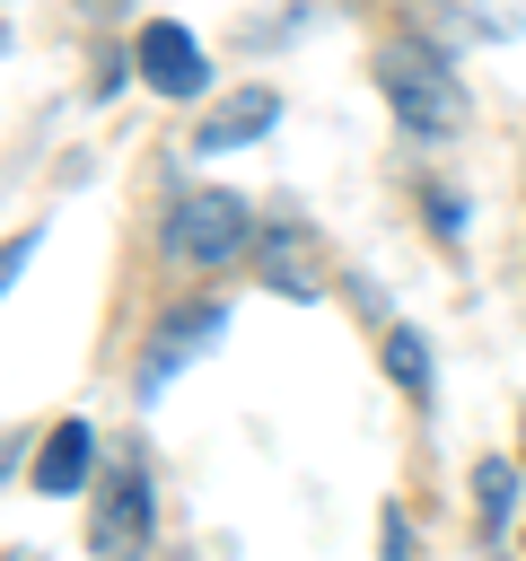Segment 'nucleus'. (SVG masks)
<instances>
[{"label":"nucleus","mask_w":526,"mask_h":561,"mask_svg":"<svg viewBox=\"0 0 526 561\" xmlns=\"http://www.w3.org/2000/svg\"><path fill=\"white\" fill-rule=\"evenodd\" d=\"M377 88H386L403 140H456V131H465V88H456V70H447L430 44L395 35V44L377 53Z\"/></svg>","instance_id":"obj_1"},{"label":"nucleus","mask_w":526,"mask_h":561,"mask_svg":"<svg viewBox=\"0 0 526 561\" xmlns=\"http://www.w3.org/2000/svg\"><path fill=\"white\" fill-rule=\"evenodd\" d=\"M245 245H254L245 193H175V210H167V254H175V263L219 272V263H237Z\"/></svg>","instance_id":"obj_2"},{"label":"nucleus","mask_w":526,"mask_h":561,"mask_svg":"<svg viewBox=\"0 0 526 561\" xmlns=\"http://www.w3.org/2000/svg\"><path fill=\"white\" fill-rule=\"evenodd\" d=\"M88 543H96L105 561H140V552H149V482H140L132 465H114V473L96 482V508H88Z\"/></svg>","instance_id":"obj_3"},{"label":"nucleus","mask_w":526,"mask_h":561,"mask_svg":"<svg viewBox=\"0 0 526 561\" xmlns=\"http://www.w3.org/2000/svg\"><path fill=\"white\" fill-rule=\"evenodd\" d=\"M132 70L158 88V96H202V79H210V61H202V44L175 26V18H158V26H140V44H132Z\"/></svg>","instance_id":"obj_4"},{"label":"nucleus","mask_w":526,"mask_h":561,"mask_svg":"<svg viewBox=\"0 0 526 561\" xmlns=\"http://www.w3.org/2000/svg\"><path fill=\"white\" fill-rule=\"evenodd\" d=\"M219 324H228L219 307H184V316L158 333V351H149V368H140V394H158V386H167L184 359H202V342H219Z\"/></svg>","instance_id":"obj_5"},{"label":"nucleus","mask_w":526,"mask_h":561,"mask_svg":"<svg viewBox=\"0 0 526 561\" xmlns=\"http://www.w3.org/2000/svg\"><path fill=\"white\" fill-rule=\"evenodd\" d=\"M254 254H263V280H272L281 298H316V289H324V280H316V245H307V228H263Z\"/></svg>","instance_id":"obj_6"},{"label":"nucleus","mask_w":526,"mask_h":561,"mask_svg":"<svg viewBox=\"0 0 526 561\" xmlns=\"http://www.w3.org/2000/svg\"><path fill=\"white\" fill-rule=\"evenodd\" d=\"M88 465H96L88 421H53V438H44V456H35V491H44V500H61V491H79V482H88Z\"/></svg>","instance_id":"obj_7"},{"label":"nucleus","mask_w":526,"mask_h":561,"mask_svg":"<svg viewBox=\"0 0 526 561\" xmlns=\"http://www.w3.org/2000/svg\"><path fill=\"white\" fill-rule=\"evenodd\" d=\"M272 114H281V96H272V88H237V96L193 131V149H245L254 131H272Z\"/></svg>","instance_id":"obj_8"},{"label":"nucleus","mask_w":526,"mask_h":561,"mask_svg":"<svg viewBox=\"0 0 526 561\" xmlns=\"http://www.w3.org/2000/svg\"><path fill=\"white\" fill-rule=\"evenodd\" d=\"M386 368H395V386H403L412 403H430V351H421L412 324H386Z\"/></svg>","instance_id":"obj_9"},{"label":"nucleus","mask_w":526,"mask_h":561,"mask_svg":"<svg viewBox=\"0 0 526 561\" xmlns=\"http://www.w3.org/2000/svg\"><path fill=\"white\" fill-rule=\"evenodd\" d=\"M473 508H482V535H500V526H508V508H517V473H508L500 456H482V465H473Z\"/></svg>","instance_id":"obj_10"},{"label":"nucleus","mask_w":526,"mask_h":561,"mask_svg":"<svg viewBox=\"0 0 526 561\" xmlns=\"http://www.w3.org/2000/svg\"><path fill=\"white\" fill-rule=\"evenodd\" d=\"M421 202H430V228H438V237H465V202H456V193H438V184H430Z\"/></svg>","instance_id":"obj_11"},{"label":"nucleus","mask_w":526,"mask_h":561,"mask_svg":"<svg viewBox=\"0 0 526 561\" xmlns=\"http://www.w3.org/2000/svg\"><path fill=\"white\" fill-rule=\"evenodd\" d=\"M105 9H114V0H105Z\"/></svg>","instance_id":"obj_12"}]
</instances>
